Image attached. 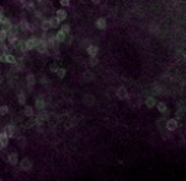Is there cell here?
<instances>
[{
	"label": "cell",
	"instance_id": "1",
	"mask_svg": "<svg viewBox=\"0 0 186 181\" xmlns=\"http://www.w3.org/2000/svg\"><path fill=\"white\" fill-rule=\"evenodd\" d=\"M0 62H6V64L15 65V64H17V58L13 54H1L0 55Z\"/></svg>",
	"mask_w": 186,
	"mask_h": 181
},
{
	"label": "cell",
	"instance_id": "2",
	"mask_svg": "<svg viewBox=\"0 0 186 181\" xmlns=\"http://www.w3.org/2000/svg\"><path fill=\"white\" fill-rule=\"evenodd\" d=\"M3 132L6 133V136L10 139V138H19V132H17L16 126L12 123V125H7L4 129H3Z\"/></svg>",
	"mask_w": 186,
	"mask_h": 181
},
{
	"label": "cell",
	"instance_id": "3",
	"mask_svg": "<svg viewBox=\"0 0 186 181\" xmlns=\"http://www.w3.org/2000/svg\"><path fill=\"white\" fill-rule=\"evenodd\" d=\"M25 44H26V50L31 51V50H36L38 44H39V38L38 36H31L28 39H25Z\"/></svg>",
	"mask_w": 186,
	"mask_h": 181
},
{
	"label": "cell",
	"instance_id": "4",
	"mask_svg": "<svg viewBox=\"0 0 186 181\" xmlns=\"http://www.w3.org/2000/svg\"><path fill=\"white\" fill-rule=\"evenodd\" d=\"M36 51L39 52V54H42V55H48L50 54V50H48V45H47V39H42V38H39V44H38V47H36Z\"/></svg>",
	"mask_w": 186,
	"mask_h": 181
},
{
	"label": "cell",
	"instance_id": "5",
	"mask_svg": "<svg viewBox=\"0 0 186 181\" xmlns=\"http://www.w3.org/2000/svg\"><path fill=\"white\" fill-rule=\"evenodd\" d=\"M19 165H20V170H22V171H31V170L34 168V162H32L29 158H23Z\"/></svg>",
	"mask_w": 186,
	"mask_h": 181
},
{
	"label": "cell",
	"instance_id": "6",
	"mask_svg": "<svg viewBox=\"0 0 186 181\" xmlns=\"http://www.w3.org/2000/svg\"><path fill=\"white\" fill-rule=\"evenodd\" d=\"M177 126H179V123H177V119H167V122H166V129L169 132H173L177 129Z\"/></svg>",
	"mask_w": 186,
	"mask_h": 181
},
{
	"label": "cell",
	"instance_id": "7",
	"mask_svg": "<svg viewBox=\"0 0 186 181\" xmlns=\"http://www.w3.org/2000/svg\"><path fill=\"white\" fill-rule=\"evenodd\" d=\"M9 147V138L6 136V133L3 131H0V148H1V151L3 149H6Z\"/></svg>",
	"mask_w": 186,
	"mask_h": 181
},
{
	"label": "cell",
	"instance_id": "8",
	"mask_svg": "<svg viewBox=\"0 0 186 181\" xmlns=\"http://www.w3.org/2000/svg\"><path fill=\"white\" fill-rule=\"evenodd\" d=\"M117 97H118L119 100H127L130 97L125 87H118V88H117Z\"/></svg>",
	"mask_w": 186,
	"mask_h": 181
},
{
	"label": "cell",
	"instance_id": "9",
	"mask_svg": "<svg viewBox=\"0 0 186 181\" xmlns=\"http://www.w3.org/2000/svg\"><path fill=\"white\" fill-rule=\"evenodd\" d=\"M35 84H36V78H35L34 74H28L26 75V87L29 88V90H32L35 87Z\"/></svg>",
	"mask_w": 186,
	"mask_h": 181
},
{
	"label": "cell",
	"instance_id": "10",
	"mask_svg": "<svg viewBox=\"0 0 186 181\" xmlns=\"http://www.w3.org/2000/svg\"><path fill=\"white\" fill-rule=\"evenodd\" d=\"M17 28H19V31H22V32H29L31 25L26 22V19H22V20L17 23Z\"/></svg>",
	"mask_w": 186,
	"mask_h": 181
},
{
	"label": "cell",
	"instance_id": "11",
	"mask_svg": "<svg viewBox=\"0 0 186 181\" xmlns=\"http://www.w3.org/2000/svg\"><path fill=\"white\" fill-rule=\"evenodd\" d=\"M156 107H157V110H158L161 115H167V112H169V107H167V104H166L164 101H157Z\"/></svg>",
	"mask_w": 186,
	"mask_h": 181
},
{
	"label": "cell",
	"instance_id": "12",
	"mask_svg": "<svg viewBox=\"0 0 186 181\" xmlns=\"http://www.w3.org/2000/svg\"><path fill=\"white\" fill-rule=\"evenodd\" d=\"M39 26H41V31H42V32L47 33V32H48V31L51 29L50 20H48L47 17H42V19H41V25H39Z\"/></svg>",
	"mask_w": 186,
	"mask_h": 181
},
{
	"label": "cell",
	"instance_id": "13",
	"mask_svg": "<svg viewBox=\"0 0 186 181\" xmlns=\"http://www.w3.org/2000/svg\"><path fill=\"white\" fill-rule=\"evenodd\" d=\"M15 50L17 51H20V52H26V44H25V39H17V42H16V45H15Z\"/></svg>",
	"mask_w": 186,
	"mask_h": 181
},
{
	"label": "cell",
	"instance_id": "14",
	"mask_svg": "<svg viewBox=\"0 0 186 181\" xmlns=\"http://www.w3.org/2000/svg\"><path fill=\"white\" fill-rule=\"evenodd\" d=\"M106 26H108V22H106V19H105V17H99V19H96V28H98V29L105 31V29H106Z\"/></svg>",
	"mask_w": 186,
	"mask_h": 181
},
{
	"label": "cell",
	"instance_id": "15",
	"mask_svg": "<svg viewBox=\"0 0 186 181\" xmlns=\"http://www.w3.org/2000/svg\"><path fill=\"white\" fill-rule=\"evenodd\" d=\"M86 52L89 54V57H98V52H99V48L96 45H89L86 48Z\"/></svg>",
	"mask_w": 186,
	"mask_h": 181
},
{
	"label": "cell",
	"instance_id": "16",
	"mask_svg": "<svg viewBox=\"0 0 186 181\" xmlns=\"http://www.w3.org/2000/svg\"><path fill=\"white\" fill-rule=\"evenodd\" d=\"M55 17H57L60 22L66 20V19H67V10H66V9H58L57 13H55Z\"/></svg>",
	"mask_w": 186,
	"mask_h": 181
},
{
	"label": "cell",
	"instance_id": "17",
	"mask_svg": "<svg viewBox=\"0 0 186 181\" xmlns=\"http://www.w3.org/2000/svg\"><path fill=\"white\" fill-rule=\"evenodd\" d=\"M17 39H19V38H17V35H15V33H10V32L7 33V42H9V45H10V47H13V48H15Z\"/></svg>",
	"mask_w": 186,
	"mask_h": 181
},
{
	"label": "cell",
	"instance_id": "18",
	"mask_svg": "<svg viewBox=\"0 0 186 181\" xmlns=\"http://www.w3.org/2000/svg\"><path fill=\"white\" fill-rule=\"evenodd\" d=\"M7 162L10 165H17V154L16 152H10L9 155H7Z\"/></svg>",
	"mask_w": 186,
	"mask_h": 181
},
{
	"label": "cell",
	"instance_id": "19",
	"mask_svg": "<svg viewBox=\"0 0 186 181\" xmlns=\"http://www.w3.org/2000/svg\"><path fill=\"white\" fill-rule=\"evenodd\" d=\"M35 107H36L38 110H44V109H45V100L42 99V97H36V100H35Z\"/></svg>",
	"mask_w": 186,
	"mask_h": 181
},
{
	"label": "cell",
	"instance_id": "20",
	"mask_svg": "<svg viewBox=\"0 0 186 181\" xmlns=\"http://www.w3.org/2000/svg\"><path fill=\"white\" fill-rule=\"evenodd\" d=\"M48 20H50V26H51V29H57L58 26H60V20L57 19L55 16H52V17H48Z\"/></svg>",
	"mask_w": 186,
	"mask_h": 181
},
{
	"label": "cell",
	"instance_id": "21",
	"mask_svg": "<svg viewBox=\"0 0 186 181\" xmlns=\"http://www.w3.org/2000/svg\"><path fill=\"white\" fill-rule=\"evenodd\" d=\"M23 115L26 116V117H34L35 116L34 107H32V106H25V109H23Z\"/></svg>",
	"mask_w": 186,
	"mask_h": 181
},
{
	"label": "cell",
	"instance_id": "22",
	"mask_svg": "<svg viewBox=\"0 0 186 181\" xmlns=\"http://www.w3.org/2000/svg\"><path fill=\"white\" fill-rule=\"evenodd\" d=\"M93 78H95V75H93L92 71H85L83 73V81L90 83V81H93Z\"/></svg>",
	"mask_w": 186,
	"mask_h": 181
},
{
	"label": "cell",
	"instance_id": "23",
	"mask_svg": "<svg viewBox=\"0 0 186 181\" xmlns=\"http://www.w3.org/2000/svg\"><path fill=\"white\" fill-rule=\"evenodd\" d=\"M156 104H157V100L154 99V97H147L145 99V106L148 107V109H153V107H156Z\"/></svg>",
	"mask_w": 186,
	"mask_h": 181
},
{
	"label": "cell",
	"instance_id": "24",
	"mask_svg": "<svg viewBox=\"0 0 186 181\" xmlns=\"http://www.w3.org/2000/svg\"><path fill=\"white\" fill-rule=\"evenodd\" d=\"M17 103H19L20 106L26 104V94H25L23 91H19V93H17Z\"/></svg>",
	"mask_w": 186,
	"mask_h": 181
},
{
	"label": "cell",
	"instance_id": "25",
	"mask_svg": "<svg viewBox=\"0 0 186 181\" xmlns=\"http://www.w3.org/2000/svg\"><path fill=\"white\" fill-rule=\"evenodd\" d=\"M85 104L87 106H92V104H95V96H92V94H85Z\"/></svg>",
	"mask_w": 186,
	"mask_h": 181
},
{
	"label": "cell",
	"instance_id": "26",
	"mask_svg": "<svg viewBox=\"0 0 186 181\" xmlns=\"http://www.w3.org/2000/svg\"><path fill=\"white\" fill-rule=\"evenodd\" d=\"M166 122H167V119H164V117L158 119V120H157V128H158L160 131H163V128H166Z\"/></svg>",
	"mask_w": 186,
	"mask_h": 181
},
{
	"label": "cell",
	"instance_id": "27",
	"mask_svg": "<svg viewBox=\"0 0 186 181\" xmlns=\"http://www.w3.org/2000/svg\"><path fill=\"white\" fill-rule=\"evenodd\" d=\"M55 39H57V42L60 44V42H64V39H66V35L61 32V31H58V32L55 33Z\"/></svg>",
	"mask_w": 186,
	"mask_h": 181
},
{
	"label": "cell",
	"instance_id": "28",
	"mask_svg": "<svg viewBox=\"0 0 186 181\" xmlns=\"http://www.w3.org/2000/svg\"><path fill=\"white\" fill-rule=\"evenodd\" d=\"M7 33L9 32H7L4 28H0V41H1V42H4V41L7 39Z\"/></svg>",
	"mask_w": 186,
	"mask_h": 181
},
{
	"label": "cell",
	"instance_id": "29",
	"mask_svg": "<svg viewBox=\"0 0 186 181\" xmlns=\"http://www.w3.org/2000/svg\"><path fill=\"white\" fill-rule=\"evenodd\" d=\"M60 31L64 33V35H68V33H70V31H71V28H70V25H68V23H64V25L60 28Z\"/></svg>",
	"mask_w": 186,
	"mask_h": 181
},
{
	"label": "cell",
	"instance_id": "30",
	"mask_svg": "<svg viewBox=\"0 0 186 181\" xmlns=\"http://www.w3.org/2000/svg\"><path fill=\"white\" fill-rule=\"evenodd\" d=\"M66 74H67V70H66V68H58V71H57L58 78H64V77H66Z\"/></svg>",
	"mask_w": 186,
	"mask_h": 181
},
{
	"label": "cell",
	"instance_id": "31",
	"mask_svg": "<svg viewBox=\"0 0 186 181\" xmlns=\"http://www.w3.org/2000/svg\"><path fill=\"white\" fill-rule=\"evenodd\" d=\"M17 142H19V147H20V148H25V147H26V139H25L23 136H19V138H17Z\"/></svg>",
	"mask_w": 186,
	"mask_h": 181
},
{
	"label": "cell",
	"instance_id": "32",
	"mask_svg": "<svg viewBox=\"0 0 186 181\" xmlns=\"http://www.w3.org/2000/svg\"><path fill=\"white\" fill-rule=\"evenodd\" d=\"M9 113V107L7 106H0V116H4Z\"/></svg>",
	"mask_w": 186,
	"mask_h": 181
},
{
	"label": "cell",
	"instance_id": "33",
	"mask_svg": "<svg viewBox=\"0 0 186 181\" xmlns=\"http://www.w3.org/2000/svg\"><path fill=\"white\" fill-rule=\"evenodd\" d=\"M98 62H99V60H98V57H90V60H89V64L90 65H98Z\"/></svg>",
	"mask_w": 186,
	"mask_h": 181
},
{
	"label": "cell",
	"instance_id": "34",
	"mask_svg": "<svg viewBox=\"0 0 186 181\" xmlns=\"http://www.w3.org/2000/svg\"><path fill=\"white\" fill-rule=\"evenodd\" d=\"M161 138H163V139H170V138H172V135H170L169 131L166 129V131H161Z\"/></svg>",
	"mask_w": 186,
	"mask_h": 181
},
{
	"label": "cell",
	"instance_id": "35",
	"mask_svg": "<svg viewBox=\"0 0 186 181\" xmlns=\"http://www.w3.org/2000/svg\"><path fill=\"white\" fill-rule=\"evenodd\" d=\"M73 42V36H71V33H68V35H66V39H64V44H67V45H70Z\"/></svg>",
	"mask_w": 186,
	"mask_h": 181
},
{
	"label": "cell",
	"instance_id": "36",
	"mask_svg": "<svg viewBox=\"0 0 186 181\" xmlns=\"http://www.w3.org/2000/svg\"><path fill=\"white\" fill-rule=\"evenodd\" d=\"M60 4L63 7H67V6H70V0H60Z\"/></svg>",
	"mask_w": 186,
	"mask_h": 181
},
{
	"label": "cell",
	"instance_id": "37",
	"mask_svg": "<svg viewBox=\"0 0 186 181\" xmlns=\"http://www.w3.org/2000/svg\"><path fill=\"white\" fill-rule=\"evenodd\" d=\"M3 17H4V7L0 6V19H3Z\"/></svg>",
	"mask_w": 186,
	"mask_h": 181
},
{
	"label": "cell",
	"instance_id": "38",
	"mask_svg": "<svg viewBox=\"0 0 186 181\" xmlns=\"http://www.w3.org/2000/svg\"><path fill=\"white\" fill-rule=\"evenodd\" d=\"M41 83H42V84H47V83H48V78H45V77L41 78Z\"/></svg>",
	"mask_w": 186,
	"mask_h": 181
},
{
	"label": "cell",
	"instance_id": "39",
	"mask_svg": "<svg viewBox=\"0 0 186 181\" xmlns=\"http://www.w3.org/2000/svg\"><path fill=\"white\" fill-rule=\"evenodd\" d=\"M51 71H52V73H57L58 68H57V67H51Z\"/></svg>",
	"mask_w": 186,
	"mask_h": 181
},
{
	"label": "cell",
	"instance_id": "40",
	"mask_svg": "<svg viewBox=\"0 0 186 181\" xmlns=\"http://www.w3.org/2000/svg\"><path fill=\"white\" fill-rule=\"evenodd\" d=\"M92 1H93L95 4H99V3H101V0H92Z\"/></svg>",
	"mask_w": 186,
	"mask_h": 181
},
{
	"label": "cell",
	"instance_id": "41",
	"mask_svg": "<svg viewBox=\"0 0 186 181\" xmlns=\"http://www.w3.org/2000/svg\"><path fill=\"white\" fill-rule=\"evenodd\" d=\"M0 181H3V180H0Z\"/></svg>",
	"mask_w": 186,
	"mask_h": 181
}]
</instances>
